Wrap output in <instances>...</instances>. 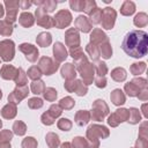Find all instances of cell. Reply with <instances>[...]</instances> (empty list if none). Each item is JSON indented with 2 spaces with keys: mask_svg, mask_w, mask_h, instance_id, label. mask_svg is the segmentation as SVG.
I'll return each instance as SVG.
<instances>
[{
  "mask_svg": "<svg viewBox=\"0 0 148 148\" xmlns=\"http://www.w3.org/2000/svg\"><path fill=\"white\" fill-rule=\"evenodd\" d=\"M20 50L25 54V57H27V59H28L29 61H36V60H37L38 50H37L34 45L24 43V44H21V45H20Z\"/></svg>",
  "mask_w": 148,
  "mask_h": 148,
  "instance_id": "obj_8",
  "label": "cell"
},
{
  "mask_svg": "<svg viewBox=\"0 0 148 148\" xmlns=\"http://www.w3.org/2000/svg\"><path fill=\"white\" fill-rule=\"evenodd\" d=\"M22 5H23V9H25V8H27V7H29L31 3H30V2H23Z\"/></svg>",
  "mask_w": 148,
  "mask_h": 148,
  "instance_id": "obj_43",
  "label": "cell"
},
{
  "mask_svg": "<svg viewBox=\"0 0 148 148\" xmlns=\"http://www.w3.org/2000/svg\"><path fill=\"white\" fill-rule=\"evenodd\" d=\"M1 114L3 118H7V119H12L15 117L16 114V106L14 103H9L7 104L6 106H3V109L1 110Z\"/></svg>",
  "mask_w": 148,
  "mask_h": 148,
  "instance_id": "obj_17",
  "label": "cell"
},
{
  "mask_svg": "<svg viewBox=\"0 0 148 148\" xmlns=\"http://www.w3.org/2000/svg\"><path fill=\"white\" fill-rule=\"evenodd\" d=\"M0 57L5 61H10L14 58V43L13 40L6 39L0 42Z\"/></svg>",
  "mask_w": 148,
  "mask_h": 148,
  "instance_id": "obj_3",
  "label": "cell"
},
{
  "mask_svg": "<svg viewBox=\"0 0 148 148\" xmlns=\"http://www.w3.org/2000/svg\"><path fill=\"white\" fill-rule=\"evenodd\" d=\"M1 96H2V94H1V90H0V98H1Z\"/></svg>",
  "mask_w": 148,
  "mask_h": 148,
  "instance_id": "obj_45",
  "label": "cell"
},
{
  "mask_svg": "<svg viewBox=\"0 0 148 148\" xmlns=\"http://www.w3.org/2000/svg\"><path fill=\"white\" fill-rule=\"evenodd\" d=\"M75 25H76V28H79L83 32H88L91 29V23L84 16H79L75 21Z\"/></svg>",
  "mask_w": 148,
  "mask_h": 148,
  "instance_id": "obj_15",
  "label": "cell"
},
{
  "mask_svg": "<svg viewBox=\"0 0 148 148\" xmlns=\"http://www.w3.org/2000/svg\"><path fill=\"white\" fill-rule=\"evenodd\" d=\"M1 77L5 80H12L15 79L16 74H17V69L15 67H13L12 65H3L1 71H0Z\"/></svg>",
  "mask_w": 148,
  "mask_h": 148,
  "instance_id": "obj_12",
  "label": "cell"
},
{
  "mask_svg": "<svg viewBox=\"0 0 148 148\" xmlns=\"http://www.w3.org/2000/svg\"><path fill=\"white\" fill-rule=\"evenodd\" d=\"M111 76H112L116 81H123V80H125V77H126V72H125V69H123V68H116V69L111 73Z\"/></svg>",
  "mask_w": 148,
  "mask_h": 148,
  "instance_id": "obj_26",
  "label": "cell"
},
{
  "mask_svg": "<svg viewBox=\"0 0 148 148\" xmlns=\"http://www.w3.org/2000/svg\"><path fill=\"white\" fill-rule=\"evenodd\" d=\"M101 136V138H106L109 135V132L106 130V127L104 126H98V125H92L88 128L87 132V136L90 138V140H96V136ZM97 141V140H96Z\"/></svg>",
  "mask_w": 148,
  "mask_h": 148,
  "instance_id": "obj_7",
  "label": "cell"
},
{
  "mask_svg": "<svg viewBox=\"0 0 148 148\" xmlns=\"http://www.w3.org/2000/svg\"><path fill=\"white\" fill-rule=\"evenodd\" d=\"M80 61L82 64L77 65V69L81 73V76L84 81L86 84H90L92 82V77H94V67L86 60V57L81 58Z\"/></svg>",
  "mask_w": 148,
  "mask_h": 148,
  "instance_id": "obj_2",
  "label": "cell"
},
{
  "mask_svg": "<svg viewBox=\"0 0 148 148\" xmlns=\"http://www.w3.org/2000/svg\"><path fill=\"white\" fill-rule=\"evenodd\" d=\"M28 92H29V90H28V87H27V86L17 87V88L8 96V99H9V102L16 104V103H18L22 98H24V97L28 95Z\"/></svg>",
  "mask_w": 148,
  "mask_h": 148,
  "instance_id": "obj_9",
  "label": "cell"
},
{
  "mask_svg": "<svg viewBox=\"0 0 148 148\" xmlns=\"http://www.w3.org/2000/svg\"><path fill=\"white\" fill-rule=\"evenodd\" d=\"M42 72V74L44 73L45 75H51L53 74L57 68H58V64L54 62L51 58H47V57H43L40 60H39V67H38Z\"/></svg>",
  "mask_w": 148,
  "mask_h": 148,
  "instance_id": "obj_4",
  "label": "cell"
},
{
  "mask_svg": "<svg viewBox=\"0 0 148 148\" xmlns=\"http://www.w3.org/2000/svg\"><path fill=\"white\" fill-rule=\"evenodd\" d=\"M53 121H54V118H53L49 112L43 113V116H42V123H43V124H45V125H51V124H53Z\"/></svg>",
  "mask_w": 148,
  "mask_h": 148,
  "instance_id": "obj_38",
  "label": "cell"
},
{
  "mask_svg": "<svg viewBox=\"0 0 148 148\" xmlns=\"http://www.w3.org/2000/svg\"><path fill=\"white\" fill-rule=\"evenodd\" d=\"M44 97L47 99V101H54L56 97H57V91L53 89V88H46L44 90Z\"/></svg>",
  "mask_w": 148,
  "mask_h": 148,
  "instance_id": "obj_31",
  "label": "cell"
},
{
  "mask_svg": "<svg viewBox=\"0 0 148 148\" xmlns=\"http://www.w3.org/2000/svg\"><path fill=\"white\" fill-rule=\"evenodd\" d=\"M37 43L40 46H47L51 43V35L49 32H42L37 37Z\"/></svg>",
  "mask_w": 148,
  "mask_h": 148,
  "instance_id": "obj_22",
  "label": "cell"
},
{
  "mask_svg": "<svg viewBox=\"0 0 148 148\" xmlns=\"http://www.w3.org/2000/svg\"><path fill=\"white\" fill-rule=\"evenodd\" d=\"M61 148H74V147H72V146H71V143H68V142H66V143H64V145H61Z\"/></svg>",
  "mask_w": 148,
  "mask_h": 148,
  "instance_id": "obj_42",
  "label": "cell"
},
{
  "mask_svg": "<svg viewBox=\"0 0 148 148\" xmlns=\"http://www.w3.org/2000/svg\"><path fill=\"white\" fill-rule=\"evenodd\" d=\"M42 5H44V8H40V9H44V10H47V12H52L56 7V2H42Z\"/></svg>",
  "mask_w": 148,
  "mask_h": 148,
  "instance_id": "obj_41",
  "label": "cell"
},
{
  "mask_svg": "<svg viewBox=\"0 0 148 148\" xmlns=\"http://www.w3.org/2000/svg\"><path fill=\"white\" fill-rule=\"evenodd\" d=\"M72 21V16H71V13L68 10H60L56 17H54V22L53 24L58 28H65L67 27Z\"/></svg>",
  "mask_w": 148,
  "mask_h": 148,
  "instance_id": "obj_5",
  "label": "cell"
},
{
  "mask_svg": "<svg viewBox=\"0 0 148 148\" xmlns=\"http://www.w3.org/2000/svg\"><path fill=\"white\" fill-rule=\"evenodd\" d=\"M13 130H14V133L17 134V135H23L25 133V124L22 123V121H15L14 123V126H13Z\"/></svg>",
  "mask_w": 148,
  "mask_h": 148,
  "instance_id": "obj_27",
  "label": "cell"
},
{
  "mask_svg": "<svg viewBox=\"0 0 148 148\" xmlns=\"http://www.w3.org/2000/svg\"><path fill=\"white\" fill-rule=\"evenodd\" d=\"M20 23L28 28V27H31L34 24V17H32V14L30 13H22L21 16H20Z\"/></svg>",
  "mask_w": 148,
  "mask_h": 148,
  "instance_id": "obj_19",
  "label": "cell"
},
{
  "mask_svg": "<svg viewBox=\"0 0 148 148\" xmlns=\"http://www.w3.org/2000/svg\"><path fill=\"white\" fill-rule=\"evenodd\" d=\"M101 50H102V56H103L104 58H110V57H111V54H112V50H111V46L109 45V43H106L105 45L102 44Z\"/></svg>",
  "mask_w": 148,
  "mask_h": 148,
  "instance_id": "obj_36",
  "label": "cell"
},
{
  "mask_svg": "<svg viewBox=\"0 0 148 148\" xmlns=\"http://www.w3.org/2000/svg\"><path fill=\"white\" fill-rule=\"evenodd\" d=\"M74 104H75V102L71 98V97H65V98H62L61 101H60V108L61 109H72L73 106H74Z\"/></svg>",
  "mask_w": 148,
  "mask_h": 148,
  "instance_id": "obj_30",
  "label": "cell"
},
{
  "mask_svg": "<svg viewBox=\"0 0 148 148\" xmlns=\"http://www.w3.org/2000/svg\"><path fill=\"white\" fill-rule=\"evenodd\" d=\"M3 15V8H2V6L0 5V17Z\"/></svg>",
  "mask_w": 148,
  "mask_h": 148,
  "instance_id": "obj_44",
  "label": "cell"
},
{
  "mask_svg": "<svg viewBox=\"0 0 148 148\" xmlns=\"http://www.w3.org/2000/svg\"><path fill=\"white\" fill-rule=\"evenodd\" d=\"M22 147L23 148H36L37 147V142L34 138L29 136V138H25L22 142Z\"/></svg>",
  "mask_w": 148,
  "mask_h": 148,
  "instance_id": "obj_32",
  "label": "cell"
},
{
  "mask_svg": "<svg viewBox=\"0 0 148 148\" xmlns=\"http://www.w3.org/2000/svg\"><path fill=\"white\" fill-rule=\"evenodd\" d=\"M116 13L112 8H105L102 12V24L105 29H112L114 23Z\"/></svg>",
  "mask_w": 148,
  "mask_h": 148,
  "instance_id": "obj_6",
  "label": "cell"
},
{
  "mask_svg": "<svg viewBox=\"0 0 148 148\" xmlns=\"http://www.w3.org/2000/svg\"><path fill=\"white\" fill-rule=\"evenodd\" d=\"M61 108H60V105H57V104H53V105H51V108H50V110L47 111L54 119L58 117V116H60V113H61Z\"/></svg>",
  "mask_w": 148,
  "mask_h": 148,
  "instance_id": "obj_34",
  "label": "cell"
},
{
  "mask_svg": "<svg viewBox=\"0 0 148 148\" xmlns=\"http://www.w3.org/2000/svg\"><path fill=\"white\" fill-rule=\"evenodd\" d=\"M84 5L86 2H76V1H71V7L74 8V10H84Z\"/></svg>",
  "mask_w": 148,
  "mask_h": 148,
  "instance_id": "obj_40",
  "label": "cell"
},
{
  "mask_svg": "<svg viewBox=\"0 0 148 148\" xmlns=\"http://www.w3.org/2000/svg\"><path fill=\"white\" fill-rule=\"evenodd\" d=\"M12 139V133L9 131H2L0 133V142L1 143H6V142H9Z\"/></svg>",
  "mask_w": 148,
  "mask_h": 148,
  "instance_id": "obj_37",
  "label": "cell"
},
{
  "mask_svg": "<svg viewBox=\"0 0 148 148\" xmlns=\"http://www.w3.org/2000/svg\"><path fill=\"white\" fill-rule=\"evenodd\" d=\"M53 53H54V58L57 59V61H62L67 57V51H66L65 46L61 43H56L54 44Z\"/></svg>",
  "mask_w": 148,
  "mask_h": 148,
  "instance_id": "obj_13",
  "label": "cell"
},
{
  "mask_svg": "<svg viewBox=\"0 0 148 148\" xmlns=\"http://www.w3.org/2000/svg\"><path fill=\"white\" fill-rule=\"evenodd\" d=\"M14 80H15V83L17 84V87L25 86V83H27V75H25V73H24V71L22 68L17 69V74H16Z\"/></svg>",
  "mask_w": 148,
  "mask_h": 148,
  "instance_id": "obj_20",
  "label": "cell"
},
{
  "mask_svg": "<svg viewBox=\"0 0 148 148\" xmlns=\"http://www.w3.org/2000/svg\"><path fill=\"white\" fill-rule=\"evenodd\" d=\"M104 101H101V99H97L95 103H94V111H92V118L96 119V120H102L104 118V116L108 113V109H104L102 110V106L104 105Z\"/></svg>",
  "mask_w": 148,
  "mask_h": 148,
  "instance_id": "obj_11",
  "label": "cell"
},
{
  "mask_svg": "<svg viewBox=\"0 0 148 148\" xmlns=\"http://www.w3.org/2000/svg\"><path fill=\"white\" fill-rule=\"evenodd\" d=\"M66 43H67V45L71 47V50L74 47V49H76V47H79V44H80V39H79V34H77V31L75 30V29H71V30H68L67 32H66Z\"/></svg>",
  "mask_w": 148,
  "mask_h": 148,
  "instance_id": "obj_10",
  "label": "cell"
},
{
  "mask_svg": "<svg viewBox=\"0 0 148 148\" xmlns=\"http://www.w3.org/2000/svg\"><path fill=\"white\" fill-rule=\"evenodd\" d=\"M46 142L50 146V148H57L58 145H59L58 135L54 134V133H49L47 136H46Z\"/></svg>",
  "mask_w": 148,
  "mask_h": 148,
  "instance_id": "obj_25",
  "label": "cell"
},
{
  "mask_svg": "<svg viewBox=\"0 0 148 148\" xmlns=\"http://www.w3.org/2000/svg\"><path fill=\"white\" fill-rule=\"evenodd\" d=\"M111 99H112L113 104H116V105L123 104V103L125 102V97H124L123 92H121L119 89H116V90H113V92L111 94Z\"/></svg>",
  "mask_w": 148,
  "mask_h": 148,
  "instance_id": "obj_21",
  "label": "cell"
},
{
  "mask_svg": "<svg viewBox=\"0 0 148 148\" xmlns=\"http://www.w3.org/2000/svg\"><path fill=\"white\" fill-rule=\"evenodd\" d=\"M29 108L31 109H37V108H42L43 106V101L40 98H31L28 102Z\"/></svg>",
  "mask_w": 148,
  "mask_h": 148,
  "instance_id": "obj_35",
  "label": "cell"
},
{
  "mask_svg": "<svg viewBox=\"0 0 148 148\" xmlns=\"http://www.w3.org/2000/svg\"><path fill=\"white\" fill-rule=\"evenodd\" d=\"M73 147L74 148H88L89 145H88V142L83 138L77 136V138H75L73 140Z\"/></svg>",
  "mask_w": 148,
  "mask_h": 148,
  "instance_id": "obj_29",
  "label": "cell"
},
{
  "mask_svg": "<svg viewBox=\"0 0 148 148\" xmlns=\"http://www.w3.org/2000/svg\"><path fill=\"white\" fill-rule=\"evenodd\" d=\"M75 74H76L75 68H74V65H72V64H66L61 68V75L66 80H73L75 77Z\"/></svg>",
  "mask_w": 148,
  "mask_h": 148,
  "instance_id": "obj_16",
  "label": "cell"
},
{
  "mask_svg": "<svg viewBox=\"0 0 148 148\" xmlns=\"http://www.w3.org/2000/svg\"><path fill=\"white\" fill-rule=\"evenodd\" d=\"M58 127H59L60 130H62V131H68V130L72 127V123H71L68 119L62 118V119H60V120L58 121Z\"/></svg>",
  "mask_w": 148,
  "mask_h": 148,
  "instance_id": "obj_33",
  "label": "cell"
},
{
  "mask_svg": "<svg viewBox=\"0 0 148 148\" xmlns=\"http://www.w3.org/2000/svg\"><path fill=\"white\" fill-rule=\"evenodd\" d=\"M13 31V25L7 21H0V34L8 36Z\"/></svg>",
  "mask_w": 148,
  "mask_h": 148,
  "instance_id": "obj_24",
  "label": "cell"
},
{
  "mask_svg": "<svg viewBox=\"0 0 148 148\" xmlns=\"http://www.w3.org/2000/svg\"><path fill=\"white\" fill-rule=\"evenodd\" d=\"M89 118H90V113L88 111H86V110L79 111L75 116V123L80 126H83L89 121Z\"/></svg>",
  "mask_w": 148,
  "mask_h": 148,
  "instance_id": "obj_18",
  "label": "cell"
},
{
  "mask_svg": "<svg viewBox=\"0 0 148 148\" xmlns=\"http://www.w3.org/2000/svg\"><path fill=\"white\" fill-rule=\"evenodd\" d=\"M124 52L133 58H142L147 54L148 35L143 30H131L124 37L121 43Z\"/></svg>",
  "mask_w": 148,
  "mask_h": 148,
  "instance_id": "obj_1",
  "label": "cell"
},
{
  "mask_svg": "<svg viewBox=\"0 0 148 148\" xmlns=\"http://www.w3.org/2000/svg\"><path fill=\"white\" fill-rule=\"evenodd\" d=\"M28 76L30 77V79H32V80H38L40 76H42V72H40V69L37 67V66H32V67H30L29 68V71H28Z\"/></svg>",
  "mask_w": 148,
  "mask_h": 148,
  "instance_id": "obj_28",
  "label": "cell"
},
{
  "mask_svg": "<svg viewBox=\"0 0 148 148\" xmlns=\"http://www.w3.org/2000/svg\"><path fill=\"white\" fill-rule=\"evenodd\" d=\"M105 73H106V66H105V64L104 62H98V65H97V74L99 75V77L101 76L104 77Z\"/></svg>",
  "mask_w": 148,
  "mask_h": 148,
  "instance_id": "obj_39",
  "label": "cell"
},
{
  "mask_svg": "<svg viewBox=\"0 0 148 148\" xmlns=\"http://www.w3.org/2000/svg\"><path fill=\"white\" fill-rule=\"evenodd\" d=\"M31 90H32V92H34V94H36V95L44 92V90H45L44 82H43V81H40V80L34 81V82L31 83Z\"/></svg>",
  "mask_w": 148,
  "mask_h": 148,
  "instance_id": "obj_23",
  "label": "cell"
},
{
  "mask_svg": "<svg viewBox=\"0 0 148 148\" xmlns=\"http://www.w3.org/2000/svg\"><path fill=\"white\" fill-rule=\"evenodd\" d=\"M36 16H37V23L45 27V28H49L51 25H53V22H52V18L47 15H43L42 13V9H37L36 10Z\"/></svg>",
  "mask_w": 148,
  "mask_h": 148,
  "instance_id": "obj_14",
  "label": "cell"
},
{
  "mask_svg": "<svg viewBox=\"0 0 148 148\" xmlns=\"http://www.w3.org/2000/svg\"><path fill=\"white\" fill-rule=\"evenodd\" d=\"M1 125H2V123H1V121H0V127H1Z\"/></svg>",
  "mask_w": 148,
  "mask_h": 148,
  "instance_id": "obj_46",
  "label": "cell"
}]
</instances>
